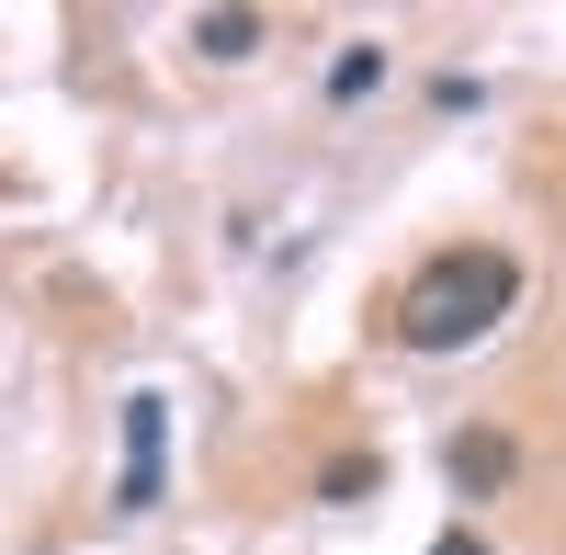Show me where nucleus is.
<instances>
[{
	"instance_id": "f257e3e1",
	"label": "nucleus",
	"mask_w": 566,
	"mask_h": 555,
	"mask_svg": "<svg viewBox=\"0 0 566 555\" xmlns=\"http://www.w3.org/2000/svg\"><path fill=\"white\" fill-rule=\"evenodd\" d=\"M510 306H522V261L488 250V239H464V250H431L397 284V341L408 352H476Z\"/></svg>"
},
{
	"instance_id": "f03ea898",
	"label": "nucleus",
	"mask_w": 566,
	"mask_h": 555,
	"mask_svg": "<svg viewBox=\"0 0 566 555\" xmlns=\"http://www.w3.org/2000/svg\"><path fill=\"white\" fill-rule=\"evenodd\" d=\"M442 465H453V488H464V499H488V488H510V477H522V453H510V431H453V453H442Z\"/></svg>"
},
{
	"instance_id": "7ed1b4c3",
	"label": "nucleus",
	"mask_w": 566,
	"mask_h": 555,
	"mask_svg": "<svg viewBox=\"0 0 566 555\" xmlns=\"http://www.w3.org/2000/svg\"><path fill=\"white\" fill-rule=\"evenodd\" d=\"M386 488V465H374V453H340V465H317V499L328 511H352V499H374Z\"/></svg>"
},
{
	"instance_id": "20e7f679",
	"label": "nucleus",
	"mask_w": 566,
	"mask_h": 555,
	"mask_svg": "<svg viewBox=\"0 0 566 555\" xmlns=\"http://www.w3.org/2000/svg\"><path fill=\"white\" fill-rule=\"evenodd\" d=\"M193 45H205V57H250V45H261V12H205Z\"/></svg>"
},
{
	"instance_id": "39448f33",
	"label": "nucleus",
	"mask_w": 566,
	"mask_h": 555,
	"mask_svg": "<svg viewBox=\"0 0 566 555\" xmlns=\"http://www.w3.org/2000/svg\"><path fill=\"white\" fill-rule=\"evenodd\" d=\"M159 431H170V408L159 397H125V465H159Z\"/></svg>"
},
{
	"instance_id": "423d86ee",
	"label": "nucleus",
	"mask_w": 566,
	"mask_h": 555,
	"mask_svg": "<svg viewBox=\"0 0 566 555\" xmlns=\"http://www.w3.org/2000/svg\"><path fill=\"white\" fill-rule=\"evenodd\" d=\"M374 80H386V45H340V69H328V91H340V103H363Z\"/></svg>"
},
{
	"instance_id": "0eeeda50",
	"label": "nucleus",
	"mask_w": 566,
	"mask_h": 555,
	"mask_svg": "<svg viewBox=\"0 0 566 555\" xmlns=\"http://www.w3.org/2000/svg\"><path fill=\"white\" fill-rule=\"evenodd\" d=\"M159 488H170L159 465H125V477H114V511H159Z\"/></svg>"
},
{
	"instance_id": "6e6552de",
	"label": "nucleus",
	"mask_w": 566,
	"mask_h": 555,
	"mask_svg": "<svg viewBox=\"0 0 566 555\" xmlns=\"http://www.w3.org/2000/svg\"><path fill=\"white\" fill-rule=\"evenodd\" d=\"M431 555H499V544H488V533H442Z\"/></svg>"
}]
</instances>
